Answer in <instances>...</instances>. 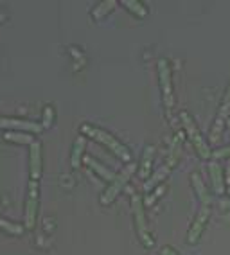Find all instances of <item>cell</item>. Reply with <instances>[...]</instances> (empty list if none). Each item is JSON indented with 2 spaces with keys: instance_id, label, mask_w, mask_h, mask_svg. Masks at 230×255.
<instances>
[{
  "instance_id": "7c38bea8",
  "label": "cell",
  "mask_w": 230,
  "mask_h": 255,
  "mask_svg": "<svg viewBox=\"0 0 230 255\" xmlns=\"http://www.w3.org/2000/svg\"><path fill=\"white\" fill-rule=\"evenodd\" d=\"M209 174H211L214 192L216 194H223L225 192V178H223V169H221V165L218 164L216 160H212L211 165H209Z\"/></svg>"
},
{
  "instance_id": "4fadbf2b",
  "label": "cell",
  "mask_w": 230,
  "mask_h": 255,
  "mask_svg": "<svg viewBox=\"0 0 230 255\" xmlns=\"http://www.w3.org/2000/svg\"><path fill=\"white\" fill-rule=\"evenodd\" d=\"M191 180H193V185H194V189H196V194H198L200 201H202V205H209V207H211V194H209L207 187L203 185L200 174L194 173L193 176H191Z\"/></svg>"
},
{
  "instance_id": "8fae6325",
  "label": "cell",
  "mask_w": 230,
  "mask_h": 255,
  "mask_svg": "<svg viewBox=\"0 0 230 255\" xmlns=\"http://www.w3.org/2000/svg\"><path fill=\"white\" fill-rule=\"evenodd\" d=\"M29 171H31L32 180H38L42 174V146L40 142L31 144V162H29Z\"/></svg>"
},
{
  "instance_id": "7a4b0ae2",
  "label": "cell",
  "mask_w": 230,
  "mask_h": 255,
  "mask_svg": "<svg viewBox=\"0 0 230 255\" xmlns=\"http://www.w3.org/2000/svg\"><path fill=\"white\" fill-rule=\"evenodd\" d=\"M180 119H182V124H184L185 131H187L189 140L193 142V146H194V149H196V153H198L203 160H209L212 156L211 146H209V142L202 137V133H200V129L196 128V124H194V121L191 119V115L184 112V114L180 115Z\"/></svg>"
},
{
  "instance_id": "9a60e30c",
  "label": "cell",
  "mask_w": 230,
  "mask_h": 255,
  "mask_svg": "<svg viewBox=\"0 0 230 255\" xmlns=\"http://www.w3.org/2000/svg\"><path fill=\"white\" fill-rule=\"evenodd\" d=\"M153 153H155V147L153 146H147L146 151H144L142 164H140V176L142 178L149 176V171H151V164H153Z\"/></svg>"
},
{
  "instance_id": "ba28073f",
  "label": "cell",
  "mask_w": 230,
  "mask_h": 255,
  "mask_svg": "<svg viewBox=\"0 0 230 255\" xmlns=\"http://www.w3.org/2000/svg\"><path fill=\"white\" fill-rule=\"evenodd\" d=\"M38 212V182L31 180L29 182V196H27V207H25V227L32 228L36 221Z\"/></svg>"
},
{
  "instance_id": "52a82bcc",
  "label": "cell",
  "mask_w": 230,
  "mask_h": 255,
  "mask_svg": "<svg viewBox=\"0 0 230 255\" xmlns=\"http://www.w3.org/2000/svg\"><path fill=\"white\" fill-rule=\"evenodd\" d=\"M158 78H160L162 85V96H164V105L167 110L173 108L175 105V97H173V87H171V70L169 63L166 59H160L158 61Z\"/></svg>"
},
{
  "instance_id": "d4e9b609",
  "label": "cell",
  "mask_w": 230,
  "mask_h": 255,
  "mask_svg": "<svg viewBox=\"0 0 230 255\" xmlns=\"http://www.w3.org/2000/svg\"><path fill=\"white\" fill-rule=\"evenodd\" d=\"M227 124H229V126H230V117H229V119H227Z\"/></svg>"
},
{
  "instance_id": "e0dca14e",
  "label": "cell",
  "mask_w": 230,
  "mask_h": 255,
  "mask_svg": "<svg viewBox=\"0 0 230 255\" xmlns=\"http://www.w3.org/2000/svg\"><path fill=\"white\" fill-rule=\"evenodd\" d=\"M4 138L9 142H16V144H29V146L34 142L29 133H18V131H7L4 135Z\"/></svg>"
},
{
  "instance_id": "d6986e66",
  "label": "cell",
  "mask_w": 230,
  "mask_h": 255,
  "mask_svg": "<svg viewBox=\"0 0 230 255\" xmlns=\"http://www.w3.org/2000/svg\"><path fill=\"white\" fill-rule=\"evenodd\" d=\"M115 4H117L115 0H106V2H103V4H99V5H97V7H96V9H94L92 16H94V18H96V20H101L103 16H106V14H108L112 9H114Z\"/></svg>"
},
{
  "instance_id": "5b68a950",
  "label": "cell",
  "mask_w": 230,
  "mask_h": 255,
  "mask_svg": "<svg viewBox=\"0 0 230 255\" xmlns=\"http://www.w3.org/2000/svg\"><path fill=\"white\" fill-rule=\"evenodd\" d=\"M131 205H133V214H135V225H137V232L140 241L144 243V246L151 248L153 246V237L147 230V223H146V216H144V207H142V200L140 196H133L131 200Z\"/></svg>"
},
{
  "instance_id": "30bf717a",
  "label": "cell",
  "mask_w": 230,
  "mask_h": 255,
  "mask_svg": "<svg viewBox=\"0 0 230 255\" xmlns=\"http://www.w3.org/2000/svg\"><path fill=\"white\" fill-rule=\"evenodd\" d=\"M0 128L22 129V131H32V133H40L43 129L42 124L29 123V121H18V119H5V117H0Z\"/></svg>"
},
{
  "instance_id": "6da1fadb",
  "label": "cell",
  "mask_w": 230,
  "mask_h": 255,
  "mask_svg": "<svg viewBox=\"0 0 230 255\" xmlns=\"http://www.w3.org/2000/svg\"><path fill=\"white\" fill-rule=\"evenodd\" d=\"M81 131H83L85 135H88L90 138H94L96 142H99V144L106 146L108 149L112 151V153H115V155L119 156L120 160H124V162H129L131 155H129L128 147H126L124 144H120V142L117 140V138L112 137L110 133L103 131V129H99V128L90 126V124H83V126H81Z\"/></svg>"
},
{
  "instance_id": "cb8c5ba5",
  "label": "cell",
  "mask_w": 230,
  "mask_h": 255,
  "mask_svg": "<svg viewBox=\"0 0 230 255\" xmlns=\"http://www.w3.org/2000/svg\"><path fill=\"white\" fill-rule=\"evenodd\" d=\"M225 183L230 187V162H229V165H227V180H225Z\"/></svg>"
},
{
  "instance_id": "ac0fdd59",
  "label": "cell",
  "mask_w": 230,
  "mask_h": 255,
  "mask_svg": "<svg viewBox=\"0 0 230 255\" xmlns=\"http://www.w3.org/2000/svg\"><path fill=\"white\" fill-rule=\"evenodd\" d=\"M122 5H124V7H128V9L131 11L133 14L140 16V18H144V16L147 14L146 5L140 4V2H137V0H122Z\"/></svg>"
},
{
  "instance_id": "5bb4252c",
  "label": "cell",
  "mask_w": 230,
  "mask_h": 255,
  "mask_svg": "<svg viewBox=\"0 0 230 255\" xmlns=\"http://www.w3.org/2000/svg\"><path fill=\"white\" fill-rule=\"evenodd\" d=\"M85 164L90 165V169H92V171H96V173L99 174L101 178H105L106 182H110V183H112V182L115 180V174L112 173L110 169H106L105 165L99 164V162H96V160L90 158V156H85Z\"/></svg>"
},
{
  "instance_id": "7402d4cb",
  "label": "cell",
  "mask_w": 230,
  "mask_h": 255,
  "mask_svg": "<svg viewBox=\"0 0 230 255\" xmlns=\"http://www.w3.org/2000/svg\"><path fill=\"white\" fill-rule=\"evenodd\" d=\"M225 156H230V146H229V147H221V149L214 151L211 158H212V160H216V162H218L220 158H225Z\"/></svg>"
},
{
  "instance_id": "484cf974",
  "label": "cell",
  "mask_w": 230,
  "mask_h": 255,
  "mask_svg": "<svg viewBox=\"0 0 230 255\" xmlns=\"http://www.w3.org/2000/svg\"><path fill=\"white\" fill-rule=\"evenodd\" d=\"M229 196H230V187H229Z\"/></svg>"
},
{
  "instance_id": "3957f363",
  "label": "cell",
  "mask_w": 230,
  "mask_h": 255,
  "mask_svg": "<svg viewBox=\"0 0 230 255\" xmlns=\"http://www.w3.org/2000/svg\"><path fill=\"white\" fill-rule=\"evenodd\" d=\"M135 167L137 165L133 164V162H129L128 165H126L122 171H120L117 176H115V180L110 183V187L105 191V194L101 196V203L103 205H108V203H112V201L117 198V194H119L122 189H124V185L129 182V178H131V174L135 173Z\"/></svg>"
},
{
  "instance_id": "277c9868",
  "label": "cell",
  "mask_w": 230,
  "mask_h": 255,
  "mask_svg": "<svg viewBox=\"0 0 230 255\" xmlns=\"http://www.w3.org/2000/svg\"><path fill=\"white\" fill-rule=\"evenodd\" d=\"M178 156H180V135L175 138V144H173V147H171V155H169V158H167V162L162 165V167L158 169L157 173L153 174L149 180H147V183H146V187H144V189H146V191H151L153 187L158 185L162 180H166L167 174L171 173V169L175 167V164L178 162Z\"/></svg>"
},
{
  "instance_id": "ffe728a7",
  "label": "cell",
  "mask_w": 230,
  "mask_h": 255,
  "mask_svg": "<svg viewBox=\"0 0 230 255\" xmlns=\"http://www.w3.org/2000/svg\"><path fill=\"white\" fill-rule=\"evenodd\" d=\"M0 228H4L5 232L14 234V236H20V234H22V227L9 223V221H5V219H0Z\"/></svg>"
},
{
  "instance_id": "8992f818",
  "label": "cell",
  "mask_w": 230,
  "mask_h": 255,
  "mask_svg": "<svg viewBox=\"0 0 230 255\" xmlns=\"http://www.w3.org/2000/svg\"><path fill=\"white\" fill-rule=\"evenodd\" d=\"M229 117H230V83H229V87H227V90H225L223 101H221L220 112H218V117H216V121H214V126H212L211 144L218 142V138H220L221 131H223V128H225V121Z\"/></svg>"
},
{
  "instance_id": "2e32d148",
  "label": "cell",
  "mask_w": 230,
  "mask_h": 255,
  "mask_svg": "<svg viewBox=\"0 0 230 255\" xmlns=\"http://www.w3.org/2000/svg\"><path fill=\"white\" fill-rule=\"evenodd\" d=\"M83 151H85V138L78 137V140L74 142L72 147V167H79L81 165V158H83Z\"/></svg>"
},
{
  "instance_id": "9c48e42d",
  "label": "cell",
  "mask_w": 230,
  "mask_h": 255,
  "mask_svg": "<svg viewBox=\"0 0 230 255\" xmlns=\"http://www.w3.org/2000/svg\"><path fill=\"white\" fill-rule=\"evenodd\" d=\"M209 216H211V207L202 205L198 216L194 219L193 227H191V230H189V234H187V241L191 243V245H196L198 239L202 237L203 228H205V225H207V221H209Z\"/></svg>"
},
{
  "instance_id": "603a6c76",
  "label": "cell",
  "mask_w": 230,
  "mask_h": 255,
  "mask_svg": "<svg viewBox=\"0 0 230 255\" xmlns=\"http://www.w3.org/2000/svg\"><path fill=\"white\" fill-rule=\"evenodd\" d=\"M160 254H162V255H178L175 250H173V248H169V246H164V248H162Z\"/></svg>"
},
{
  "instance_id": "44dd1931",
  "label": "cell",
  "mask_w": 230,
  "mask_h": 255,
  "mask_svg": "<svg viewBox=\"0 0 230 255\" xmlns=\"http://www.w3.org/2000/svg\"><path fill=\"white\" fill-rule=\"evenodd\" d=\"M52 117H54V114H52V108L51 106H47L45 108V114H43V128H51L52 124Z\"/></svg>"
}]
</instances>
